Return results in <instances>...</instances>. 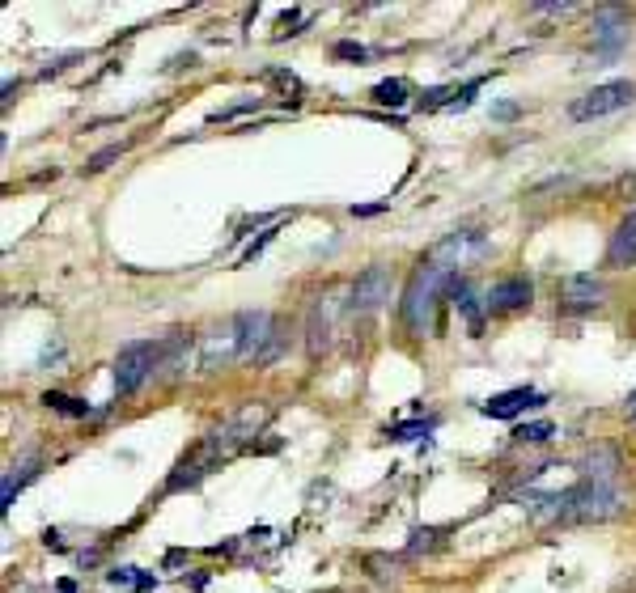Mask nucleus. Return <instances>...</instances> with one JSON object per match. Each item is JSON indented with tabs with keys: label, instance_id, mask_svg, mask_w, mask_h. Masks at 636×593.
Masks as SVG:
<instances>
[{
	"label": "nucleus",
	"instance_id": "obj_1",
	"mask_svg": "<svg viewBox=\"0 0 636 593\" xmlns=\"http://www.w3.org/2000/svg\"><path fill=\"white\" fill-rule=\"evenodd\" d=\"M450 280H454V272H446V267H437V263H420L416 267V276L408 280L403 301H399V314H403V322H408L416 335H424L433 327V305H437L441 289H450Z\"/></svg>",
	"mask_w": 636,
	"mask_h": 593
},
{
	"label": "nucleus",
	"instance_id": "obj_2",
	"mask_svg": "<svg viewBox=\"0 0 636 593\" xmlns=\"http://www.w3.org/2000/svg\"><path fill=\"white\" fill-rule=\"evenodd\" d=\"M620 513V492L611 483H577V488L552 496V509L547 517H560V521H607Z\"/></svg>",
	"mask_w": 636,
	"mask_h": 593
},
{
	"label": "nucleus",
	"instance_id": "obj_3",
	"mask_svg": "<svg viewBox=\"0 0 636 593\" xmlns=\"http://www.w3.org/2000/svg\"><path fill=\"white\" fill-rule=\"evenodd\" d=\"M234 335H238V361L268 365L280 356V331L268 310H242L234 314Z\"/></svg>",
	"mask_w": 636,
	"mask_h": 593
},
{
	"label": "nucleus",
	"instance_id": "obj_4",
	"mask_svg": "<svg viewBox=\"0 0 636 593\" xmlns=\"http://www.w3.org/2000/svg\"><path fill=\"white\" fill-rule=\"evenodd\" d=\"M636 98V85L632 81H607V85H594L590 94H581L573 106H569V119L577 123H590V119H603V115H615L632 106Z\"/></svg>",
	"mask_w": 636,
	"mask_h": 593
},
{
	"label": "nucleus",
	"instance_id": "obj_5",
	"mask_svg": "<svg viewBox=\"0 0 636 593\" xmlns=\"http://www.w3.org/2000/svg\"><path fill=\"white\" fill-rule=\"evenodd\" d=\"M153 369H157V344H145V339L123 344L119 356H115V390L119 394L140 390L153 377Z\"/></svg>",
	"mask_w": 636,
	"mask_h": 593
},
{
	"label": "nucleus",
	"instance_id": "obj_6",
	"mask_svg": "<svg viewBox=\"0 0 636 593\" xmlns=\"http://www.w3.org/2000/svg\"><path fill=\"white\" fill-rule=\"evenodd\" d=\"M488 255V238L480 229H454L450 238H441L433 246V255L429 263L437 267H446V272H454V267H471V263H480Z\"/></svg>",
	"mask_w": 636,
	"mask_h": 593
},
{
	"label": "nucleus",
	"instance_id": "obj_7",
	"mask_svg": "<svg viewBox=\"0 0 636 593\" xmlns=\"http://www.w3.org/2000/svg\"><path fill=\"white\" fill-rule=\"evenodd\" d=\"M556 297H560V310H569V314H590V310H598V305H603L607 284L598 280L594 272H577V276H564V280H560Z\"/></svg>",
	"mask_w": 636,
	"mask_h": 593
},
{
	"label": "nucleus",
	"instance_id": "obj_8",
	"mask_svg": "<svg viewBox=\"0 0 636 593\" xmlns=\"http://www.w3.org/2000/svg\"><path fill=\"white\" fill-rule=\"evenodd\" d=\"M352 301V310L357 314H374V310H382L386 301H391V272H386L382 263H374V267H365V272L352 280V293H348Z\"/></svg>",
	"mask_w": 636,
	"mask_h": 593
},
{
	"label": "nucleus",
	"instance_id": "obj_9",
	"mask_svg": "<svg viewBox=\"0 0 636 593\" xmlns=\"http://www.w3.org/2000/svg\"><path fill=\"white\" fill-rule=\"evenodd\" d=\"M229 361H238V335H234V318L225 322V327L200 335V369L204 373H217L225 369Z\"/></svg>",
	"mask_w": 636,
	"mask_h": 593
},
{
	"label": "nucleus",
	"instance_id": "obj_10",
	"mask_svg": "<svg viewBox=\"0 0 636 593\" xmlns=\"http://www.w3.org/2000/svg\"><path fill=\"white\" fill-rule=\"evenodd\" d=\"M535 301V284L530 276H505L488 289V310H526Z\"/></svg>",
	"mask_w": 636,
	"mask_h": 593
},
{
	"label": "nucleus",
	"instance_id": "obj_11",
	"mask_svg": "<svg viewBox=\"0 0 636 593\" xmlns=\"http://www.w3.org/2000/svg\"><path fill=\"white\" fill-rule=\"evenodd\" d=\"M547 399L539 390H526V386H518V390H505V394H497V399H488L480 411L484 416H492V420H514V416H522V411H530V407H543Z\"/></svg>",
	"mask_w": 636,
	"mask_h": 593
},
{
	"label": "nucleus",
	"instance_id": "obj_12",
	"mask_svg": "<svg viewBox=\"0 0 636 593\" xmlns=\"http://www.w3.org/2000/svg\"><path fill=\"white\" fill-rule=\"evenodd\" d=\"M628 43V17L620 9H598L594 17V47L603 51V56H615Z\"/></svg>",
	"mask_w": 636,
	"mask_h": 593
},
{
	"label": "nucleus",
	"instance_id": "obj_13",
	"mask_svg": "<svg viewBox=\"0 0 636 593\" xmlns=\"http://www.w3.org/2000/svg\"><path fill=\"white\" fill-rule=\"evenodd\" d=\"M607 263L611 267H632L636 263V212H628V217L615 225L611 242H607Z\"/></svg>",
	"mask_w": 636,
	"mask_h": 593
},
{
	"label": "nucleus",
	"instance_id": "obj_14",
	"mask_svg": "<svg viewBox=\"0 0 636 593\" xmlns=\"http://www.w3.org/2000/svg\"><path fill=\"white\" fill-rule=\"evenodd\" d=\"M615 471H620V454H615L611 445H598V449H590V454L581 458V475H586L590 483H611Z\"/></svg>",
	"mask_w": 636,
	"mask_h": 593
},
{
	"label": "nucleus",
	"instance_id": "obj_15",
	"mask_svg": "<svg viewBox=\"0 0 636 593\" xmlns=\"http://www.w3.org/2000/svg\"><path fill=\"white\" fill-rule=\"evenodd\" d=\"M187 352H191V339L187 335H166L162 344H157V369H166V377H179L183 365H187Z\"/></svg>",
	"mask_w": 636,
	"mask_h": 593
},
{
	"label": "nucleus",
	"instance_id": "obj_16",
	"mask_svg": "<svg viewBox=\"0 0 636 593\" xmlns=\"http://www.w3.org/2000/svg\"><path fill=\"white\" fill-rule=\"evenodd\" d=\"M34 466H39V462H34V458H26L22 466H13V471L5 475V483H0V500H5V509L13 505V496L22 492V488H26V483H30L34 475H39V471H34Z\"/></svg>",
	"mask_w": 636,
	"mask_h": 593
},
{
	"label": "nucleus",
	"instance_id": "obj_17",
	"mask_svg": "<svg viewBox=\"0 0 636 593\" xmlns=\"http://www.w3.org/2000/svg\"><path fill=\"white\" fill-rule=\"evenodd\" d=\"M43 403H47L51 411H60V416H73V420L94 416V407H90V403L73 399V394H60V390H47V394H43Z\"/></svg>",
	"mask_w": 636,
	"mask_h": 593
},
{
	"label": "nucleus",
	"instance_id": "obj_18",
	"mask_svg": "<svg viewBox=\"0 0 636 593\" xmlns=\"http://www.w3.org/2000/svg\"><path fill=\"white\" fill-rule=\"evenodd\" d=\"M450 301L467 314L471 331H480V305H475V293H471V284H467V280H450Z\"/></svg>",
	"mask_w": 636,
	"mask_h": 593
},
{
	"label": "nucleus",
	"instance_id": "obj_19",
	"mask_svg": "<svg viewBox=\"0 0 636 593\" xmlns=\"http://www.w3.org/2000/svg\"><path fill=\"white\" fill-rule=\"evenodd\" d=\"M556 437V424L552 420H535V424H522L518 433H514V441L518 445H547Z\"/></svg>",
	"mask_w": 636,
	"mask_h": 593
},
{
	"label": "nucleus",
	"instance_id": "obj_20",
	"mask_svg": "<svg viewBox=\"0 0 636 593\" xmlns=\"http://www.w3.org/2000/svg\"><path fill=\"white\" fill-rule=\"evenodd\" d=\"M374 102L378 106H403V102H408V81H378L374 85Z\"/></svg>",
	"mask_w": 636,
	"mask_h": 593
},
{
	"label": "nucleus",
	"instance_id": "obj_21",
	"mask_svg": "<svg viewBox=\"0 0 636 593\" xmlns=\"http://www.w3.org/2000/svg\"><path fill=\"white\" fill-rule=\"evenodd\" d=\"M327 344H331V322L323 318V305L310 314V356H318V352H327Z\"/></svg>",
	"mask_w": 636,
	"mask_h": 593
},
{
	"label": "nucleus",
	"instance_id": "obj_22",
	"mask_svg": "<svg viewBox=\"0 0 636 593\" xmlns=\"http://www.w3.org/2000/svg\"><path fill=\"white\" fill-rule=\"evenodd\" d=\"M263 81H268V85H276L285 98H289V94H293V98L302 94V81H297L293 73H285V68H268V73H263Z\"/></svg>",
	"mask_w": 636,
	"mask_h": 593
},
{
	"label": "nucleus",
	"instance_id": "obj_23",
	"mask_svg": "<svg viewBox=\"0 0 636 593\" xmlns=\"http://www.w3.org/2000/svg\"><path fill=\"white\" fill-rule=\"evenodd\" d=\"M106 581L111 585H132V589H153L157 577H136V568H115V572H106Z\"/></svg>",
	"mask_w": 636,
	"mask_h": 593
},
{
	"label": "nucleus",
	"instance_id": "obj_24",
	"mask_svg": "<svg viewBox=\"0 0 636 593\" xmlns=\"http://www.w3.org/2000/svg\"><path fill=\"white\" fill-rule=\"evenodd\" d=\"M429 420H412V424H399V428H386V437H391V441H416V437H424V433H429Z\"/></svg>",
	"mask_w": 636,
	"mask_h": 593
},
{
	"label": "nucleus",
	"instance_id": "obj_25",
	"mask_svg": "<svg viewBox=\"0 0 636 593\" xmlns=\"http://www.w3.org/2000/svg\"><path fill=\"white\" fill-rule=\"evenodd\" d=\"M119 153H123V145H111V149H102V153H94L90 161H85V174H102L111 161H119Z\"/></svg>",
	"mask_w": 636,
	"mask_h": 593
},
{
	"label": "nucleus",
	"instance_id": "obj_26",
	"mask_svg": "<svg viewBox=\"0 0 636 593\" xmlns=\"http://www.w3.org/2000/svg\"><path fill=\"white\" fill-rule=\"evenodd\" d=\"M437 538H441V530H412V543H408V551H412V555H420V551H433V547H437Z\"/></svg>",
	"mask_w": 636,
	"mask_h": 593
},
{
	"label": "nucleus",
	"instance_id": "obj_27",
	"mask_svg": "<svg viewBox=\"0 0 636 593\" xmlns=\"http://www.w3.org/2000/svg\"><path fill=\"white\" fill-rule=\"evenodd\" d=\"M369 51L361 43H335V60H365Z\"/></svg>",
	"mask_w": 636,
	"mask_h": 593
},
{
	"label": "nucleus",
	"instance_id": "obj_28",
	"mask_svg": "<svg viewBox=\"0 0 636 593\" xmlns=\"http://www.w3.org/2000/svg\"><path fill=\"white\" fill-rule=\"evenodd\" d=\"M259 106V98H246V102H238V106H225V111H217L212 119H234V115H246V111H255Z\"/></svg>",
	"mask_w": 636,
	"mask_h": 593
},
{
	"label": "nucleus",
	"instance_id": "obj_29",
	"mask_svg": "<svg viewBox=\"0 0 636 593\" xmlns=\"http://www.w3.org/2000/svg\"><path fill=\"white\" fill-rule=\"evenodd\" d=\"M530 13H539V17H564V13H573V5H530Z\"/></svg>",
	"mask_w": 636,
	"mask_h": 593
},
{
	"label": "nucleus",
	"instance_id": "obj_30",
	"mask_svg": "<svg viewBox=\"0 0 636 593\" xmlns=\"http://www.w3.org/2000/svg\"><path fill=\"white\" fill-rule=\"evenodd\" d=\"M386 204H365V208H352V217H374V212H382Z\"/></svg>",
	"mask_w": 636,
	"mask_h": 593
},
{
	"label": "nucleus",
	"instance_id": "obj_31",
	"mask_svg": "<svg viewBox=\"0 0 636 593\" xmlns=\"http://www.w3.org/2000/svg\"><path fill=\"white\" fill-rule=\"evenodd\" d=\"M518 115V106L514 102H505V106H497V119H514Z\"/></svg>",
	"mask_w": 636,
	"mask_h": 593
}]
</instances>
